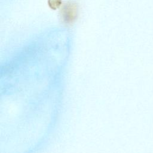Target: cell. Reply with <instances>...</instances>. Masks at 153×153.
Wrapping results in <instances>:
<instances>
[{"label":"cell","instance_id":"obj_1","mask_svg":"<svg viewBox=\"0 0 153 153\" xmlns=\"http://www.w3.org/2000/svg\"><path fill=\"white\" fill-rule=\"evenodd\" d=\"M79 4L75 0H68L64 2L60 8V19L65 26H72L79 18Z\"/></svg>","mask_w":153,"mask_h":153},{"label":"cell","instance_id":"obj_2","mask_svg":"<svg viewBox=\"0 0 153 153\" xmlns=\"http://www.w3.org/2000/svg\"><path fill=\"white\" fill-rule=\"evenodd\" d=\"M47 3L51 9L56 10L60 8L63 2L62 0H48Z\"/></svg>","mask_w":153,"mask_h":153}]
</instances>
